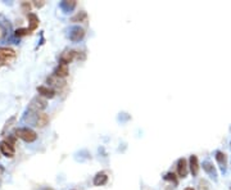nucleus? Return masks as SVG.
<instances>
[{
    "mask_svg": "<svg viewBox=\"0 0 231 190\" xmlns=\"http://www.w3.org/2000/svg\"><path fill=\"white\" fill-rule=\"evenodd\" d=\"M14 134H16L17 137L22 139L26 142H33L37 139L36 132L33 130H31V129H28V127H21V129H17L16 131H14Z\"/></svg>",
    "mask_w": 231,
    "mask_h": 190,
    "instance_id": "nucleus-1",
    "label": "nucleus"
},
{
    "mask_svg": "<svg viewBox=\"0 0 231 190\" xmlns=\"http://www.w3.org/2000/svg\"><path fill=\"white\" fill-rule=\"evenodd\" d=\"M46 106H48V103H46L45 99H42L40 97H35L30 102V104H28V111L32 112V113H38V112L44 111L46 108Z\"/></svg>",
    "mask_w": 231,
    "mask_h": 190,
    "instance_id": "nucleus-2",
    "label": "nucleus"
},
{
    "mask_svg": "<svg viewBox=\"0 0 231 190\" xmlns=\"http://www.w3.org/2000/svg\"><path fill=\"white\" fill-rule=\"evenodd\" d=\"M16 51L11 48H5V46H2L0 48V62L2 63H9V62H12L16 59Z\"/></svg>",
    "mask_w": 231,
    "mask_h": 190,
    "instance_id": "nucleus-3",
    "label": "nucleus"
},
{
    "mask_svg": "<svg viewBox=\"0 0 231 190\" xmlns=\"http://www.w3.org/2000/svg\"><path fill=\"white\" fill-rule=\"evenodd\" d=\"M84 36H85V31H84V28H81L80 26H75V27H72L69 30V39H71V41L79 42V41H81L84 39Z\"/></svg>",
    "mask_w": 231,
    "mask_h": 190,
    "instance_id": "nucleus-4",
    "label": "nucleus"
},
{
    "mask_svg": "<svg viewBox=\"0 0 231 190\" xmlns=\"http://www.w3.org/2000/svg\"><path fill=\"white\" fill-rule=\"evenodd\" d=\"M0 152L5 155V157H9V158H12L14 155V146L12 142H9L7 140H4L0 142Z\"/></svg>",
    "mask_w": 231,
    "mask_h": 190,
    "instance_id": "nucleus-5",
    "label": "nucleus"
},
{
    "mask_svg": "<svg viewBox=\"0 0 231 190\" xmlns=\"http://www.w3.org/2000/svg\"><path fill=\"white\" fill-rule=\"evenodd\" d=\"M54 75L58 76V77H60V78L67 77V76H68V64L60 62V63L57 66V68L54 71Z\"/></svg>",
    "mask_w": 231,
    "mask_h": 190,
    "instance_id": "nucleus-6",
    "label": "nucleus"
},
{
    "mask_svg": "<svg viewBox=\"0 0 231 190\" xmlns=\"http://www.w3.org/2000/svg\"><path fill=\"white\" fill-rule=\"evenodd\" d=\"M187 162L185 158H180L177 161V172H179V176L180 177H186L187 175Z\"/></svg>",
    "mask_w": 231,
    "mask_h": 190,
    "instance_id": "nucleus-7",
    "label": "nucleus"
},
{
    "mask_svg": "<svg viewBox=\"0 0 231 190\" xmlns=\"http://www.w3.org/2000/svg\"><path fill=\"white\" fill-rule=\"evenodd\" d=\"M37 93L41 95V97H44V98H49V99H51V98H54V95H55V91L53 90L51 87H49V86H38L37 87Z\"/></svg>",
    "mask_w": 231,
    "mask_h": 190,
    "instance_id": "nucleus-8",
    "label": "nucleus"
},
{
    "mask_svg": "<svg viewBox=\"0 0 231 190\" xmlns=\"http://www.w3.org/2000/svg\"><path fill=\"white\" fill-rule=\"evenodd\" d=\"M189 166H190V172L192 176H196L199 172V162H198V157L196 155H190L189 159Z\"/></svg>",
    "mask_w": 231,
    "mask_h": 190,
    "instance_id": "nucleus-9",
    "label": "nucleus"
},
{
    "mask_svg": "<svg viewBox=\"0 0 231 190\" xmlns=\"http://www.w3.org/2000/svg\"><path fill=\"white\" fill-rule=\"evenodd\" d=\"M203 170L205 171L211 177H213L214 180L217 179V171H216V168H214V166L209 161H204L203 162Z\"/></svg>",
    "mask_w": 231,
    "mask_h": 190,
    "instance_id": "nucleus-10",
    "label": "nucleus"
},
{
    "mask_svg": "<svg viewBox=\"0 0 231 190\" xmlns=\"http://www.w3.org/2000/svg\"><path fill=\"white\" fill-rule=\"evenodd\" d=\"M49 121H50V118H49V116H48L46 113H38L37 117H36L35 123H36V126H38V127H44V126H46L48 123H49Z\"/></svg>",
    "mask_w": 231,
    "mask_h": 190,
    "instance_id": "nucleus-11",
    "label": "nucleus"
},
{
    "mask_svg": "<svg viewBox=\"0 0 231 190\" xmlns=\"http://www.w3.org/2000/svg\"><path fill=\"white\" fill-rule=\"evenodd\" d=\"M76 53H77V51H75V50H67V51H64V53H62L60 62H63V63H66V64L71 63V62L75 59Z\"/></svg>",
    "mask_w": 231,
    "mask_h": 190,
    "instance_id": "nucleus-12",
    "label": "nucleus"
},
{
    "mask_svg": "<svg viewBox=\"0 0 231 190\" xmlns=\"http://www.w3.org/2000/svg\"><path fill=\"white\" fill-rule=\"evenodd\" d=\"M48 82H49L51 86H55V87H63L64 85H66L64 80L60 78V77H58V76H55V75L50 76V77L48 78Z\"/></svg>",
    "mask_w": 231,
    "mask_h": 190,
    "instance_id": "nucleus-13",
    "label": "nucleus"
},
{
    "mask_svg": "<svg viewBox=\"0 0 231 190\" xmlns=\"http://www.w3.org/2000/svg\"><path fill=\"white\" fill-rule=\"evenodd\" d=\"M107 181H108V176L104 172L96 173V176L94 177V185L95 186H102V185H105Z\"/></svg>",
    "mask_w": 231,
    "mask_h": 190,
    "instance_id": "nucleus-14",
    "label": "nucleus"
},
{
    "mask_svg": "<svg viewBox=\"0 0 231 190\" xmlns=\"http://www.w3.org/2000/svg\"><path fill=\"white\" fill-rule=\"evenodd\" d=\"M27 18H28V22H30V31L36 30L38 27V17L36 16L35 13H28L27 14Z\"/></svg>",
    "mask_w": 231,
    "mask_h": 190,
    "instance_id": "nucleus-15",
    "label": "nucleus"
},
{
    "mask_svg": "<svg viewBox=\"0 0 231 190\" xmlns=\"http://www.w3.org/2000/svg\"><path fill=\"white\" fill-rule=\"evenodd\" d=\"M216 161L221 164V168H222V171L226 170V162H227V158H226V154L222 153V152H220L217 150L216 152Z\"/></svg>",
    "mask_w": 231,
    "mask_h": 190,
    "instance_id": "nucleus-16",
    "label": "nucleus"
},
{
    "mask_svg": "<svg viewBox=\"0 0 231 190\" xmlns=\"http://www.w3.org/2000/svg\"><path fill=\"white\" fill-rule=\"evenodd\" d=\"M75 7H76V0H71V2H67V0H64V2L60 3V8L63 9L66 13L71 12Z\"/></svg>",
    "mask_w": 231,
    "mask_h": 190,
    "instance_id": "nucleus-17",
    "label": "nucleus"
},
{
    "mask_svg": "<svg viewBox=\"0 0 231 190\" xmlns=\"http://www.w3.org/2000/svg\"><path fill=\"white\" fill-rule=\"evenodd\" d=\"M86 18H88V14H86V12H80V13H77L76 16L72 17L71 21L72 22H85Z\"/></svg>",
    "mask_w": 231,
    "mask_h": 190,
    "instance_id": "nucleus-18",
    "label": "nucleus"
},
{
    "mask_svg": "<svg viewBox=\"0 0 231 190\" xmlns=\"http://www.w3.org/2000/svg\"><path fill=\"white\" fill-rule=\"evenodd\" d=\"M0 27H3L4 30H9L11 28V25H9V21L7 20L3 14H0Z\"/></svg>",
    "mask_w": 231,
    "mask_h": 190,
    "instance_id": "nucleus-19",
    "label": "nucleus"
},
{
    "mask_svg": "<svg viewBox=\"0 0 231 190\" xmlns=\"http://www.w3.org/2000/svg\"><path fill=\"white\" fill-rule=\"evenodd\" d=\"M30 28H19V30L16 31V36L17 37H21V36H25V35H28L30 34Z\"/></svg>",
    "mask_w": 231,
    "mask_h": 190,
    "instance_id": "nucleus-20",
    "label": "nucleus"
},
{
    "mask_svg": "<svg viewBox=\"0 0 231 190\" xmlns=\"http://www.w3.org/2000/svg\"><path fill=\"white\" fill-rule=\"evenodd\" d=\"M165 180H168V181H173L175 184H177V179L175 177V175H173L172 172H168V173H166Z\"/></svg>",
    "mask_w": 231,
    "mask_h": 190,
    "instance_id": "nucleus-21",
    "label": "nucleus"
},
{
    "mask_svg": "<svg viewBox=\"0 0 231 190\" xmlns=\"http://www.w3.org/2000/svg\"><path fill=\"white\" fill-rule=\"evenodd\" d=\"M14 121H16V116H13V117H11V118H9V121L5 123V127H4V130H3V132L4 131H5L7 129H8V127H11L12 126V123L14 122Z\"/></svg>",
    "mask_w": 231,
    "mask_h": 190,
    "instance_id": "nucleus-22",
    "label": "nucleus"
},
{
    "mask_svg": "<svg viewBox=\"0 0 231 190\" xmlns=\"http://www.w3.org/2000/svg\"><path fill=\"white\" fill-rule=\"evenodd\" d=\"M30 8H31V5H30V4H28V3H22V9H23V11H26V12H28V11H30Z\"/></svg>",
    "mask_w": 231,
    "mask_h": 190,
    "instance_id": "nucleus-23",
    "label": "nucleus"
},
{
    "mask_svg": "<svg viewBox=\"0 0 231 190\" xmlns=\"http://www.w3.org/2000/svg\"><path fill=\"white\" fill-rule=\"evenodd\" d=\"M35 5H36L37 8H40V7L44 5V2H40V3H38V2H35Z\"/></svg>",
    "mask_w": 231,
    "mask_h": 190,
    "instance_id": "nucleus-24",
    "label": "nucleus"
},
{
    "mask_svg": "<svg viewBox=\"0 0 231 190\" xmlns=\"http://www.w3.org/2000/svg\"><path fill=\"white\" fill-rule=\"evenodd\" d=\"M42 190H53V189H50V188H44Z\"/></svg>",
    "mask_w": 231,
    "mask_h": 190,
    "instance_id": "nucleus-25",
    "label": "nucleus"
},
{
    "mask_svg": "<svg viewBox=\"0 0 231 190\" xmlns=\"http://www.w3.org/2000/svg\"><path fill=\"white\" fill-rule=\"evenodd\" d=\"M185 190H194V189H192V188H186Z\"/></svg>",
    "mask_w": 231,
    "mask_h": 190,
    "instance_id": "nucleus-26",
    "label": "nucleus"
},
{
    "mask_svg": "<svg viewBox=\"0 0 231 190\" xmlns=\"http://www.w3.org/2000/svg\"><path fill=\"white\" fill-rule=\"evenodd\" d=\"M230 144H231V142H230Z\"/></svg>",
    "mask_w": 231,
    "mask_h": 190,
    "instance_id": "nucleus-27",
    "label": "nucleus"
}]
</instances>
